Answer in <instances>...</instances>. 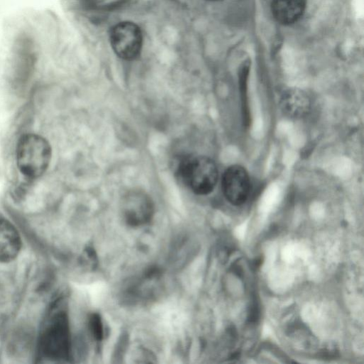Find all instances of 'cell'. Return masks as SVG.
<instances>
[{"label": "cell", "mask_w": 364, "mask_h": 364, "mask_svg": "<svg viewBox=\"0 0 364 364\" xmlns=\"http://www.w3.org/2000/svg\"><path fill=\"white\" fill-rule=\"evenodd\" d=\"M40 362H64L70 358L71 339L68 314L59 301L48 312L39 335Z\"/></svg>", "instance_id": "cell-1"}, {"label": "cell", "mask_w": 364, "mask_h": 364, "mask_svg": "<svg viewBox=\"0 0 364 364\" xmlns=\"http://www.w3.org/2000/svg\"><path fill=\"white\" fill-rule=\"evenodd\" d=\"M50 160L51 147L44 137L27 133L19 138L16 149V166L28 181L42 176L48 168Z\"/></svg>", "instance_id": "cell-2"}, {"label": "cell", "mask_w": 364, "mask_h": 364, "mask_svg": "<svg viewBox=\"0 0 364 364\" xmlns=\"http://www.w3.org/2000/svg\"><path fill=\"white\" fill-rule=\"evenodd\" d=\"M177 173L183 183L198 195L212 192L218 176L215 164L206 156H183L178 161Z\"/></svg>", "instance_id": "cell-3"}, {"label": "cell", "mask_w": 364, "mask_h": 364, "mask_svg": "<svg viewBox=\"0 0 364 364\" xmlns=\"http://www.w3.org/2000/svg\"><path fill=\"white\" fill-rule=\"evenodd\" d=\"M111 46L122 59H136L141 51L143 36L141 28L131 21H122L112 27L109 32Z\"/></svg>", "instance_id": "cell-4"}, {"label": "cell", "mask_w": 364, "mask_h": 364, "mask_svg": "<svg viewBox=\"0 0 364 364\" xmlns=\"http://www.w3.org/2000/svg\"><path fill=\"white\" fill-rule=\"evenodd\" d=\"M122 213L130 226L138 227L149 223L154 215V204L144 191L133 190L125 194L122 202Z\"/></svg>", "instance_id": "cell-5"}, {"label": "cell", "mask_w": 364, "mask_h": 364, "mask_svg": "<svg viewBox=\"0 0 364 364\" xmlns=\"http://www.w3.org/2000/svg\"><path fill=\"white\" fill-rule=\"evenodd\" d=\"M222 186L230 203L240 205L245 203L250 192V180L245 168L240 165L228 167L223 174Z\"/></svg>", "instance_id": "cell-6"}, {"label": "cell", "mask_w": 364, "mask_h": 364, "mask_svg": "<svg viewBox=\"0 0 364 364\" xmlns=\"http://www.w3.org/2000/svg\"><path fill=\"white\" fill-rule=\"evenodd\" d=\"M21 245V239L16 227L7 219L0 218V262L14 260Z\"/></svg>", "instance_id": "cell-7"}, {"label": "cell", "mask_w": 364, "mask_h": 364, "mask_svg": "<svg viewBox=\"0 0 364 364\" xmlns=\"http://www.w3.org/2000/svg\"><path fill=\"white\" fill-rule=\"evenodd\" d=\"M279 106L285 115L297 119L308 114L311 102L308 95L304 91L299 89H289L282 93Z\"/></svg>", "instance_id": "cell-8"}, {"label": "cell", "mask_w": 364, "mask_h": 364, "mask_svg": "<svg viewBox=\"0 0 364 364\" xmlns=\"http://www.w3.org/2000/svg\"><path fill=\"white\" fill-rule=\"evenodd\" d=\"M306 0H272V14L275 20L282 25H291L303 15Z\"/></svg>", "instance_id": "cell-9"}, {"label": "cell", "mask_w": 364, "mask_h": 364, "mask_svg": "<svg viewBox=\"0 0 364 364\" xmlns=\"http://www.w3.org/2000/svg\"><path fill=\"white\" fill-rule=\"evenodd\" d=\"M89 328L95 339L100 341L103 338V326L98 314L94 313L90 316Z\"/></svg>", "instance_id": "cell-10"}, {"label": "cell", "mask_w": 364, "mask_h": 364, "mask_svg": "<svg viewBox=\"0 0 364 364\" xmlns=\"http://www.w3.org/2000/svg\"><path fill=\"white\" fill-rule=\"evenodd\" d=\"M208 1H219V0H208Z\"/></svg>", "instance_id": "cell-11"}]
</instances>
